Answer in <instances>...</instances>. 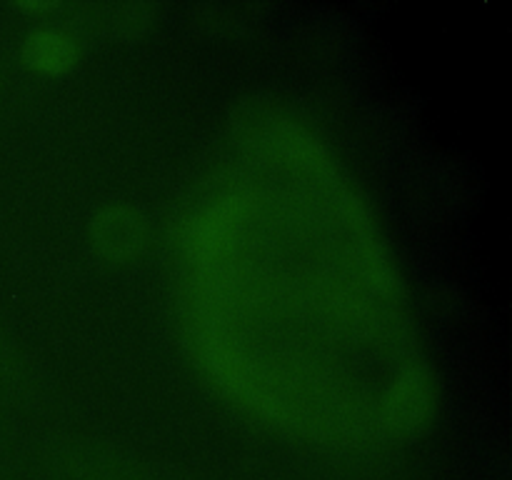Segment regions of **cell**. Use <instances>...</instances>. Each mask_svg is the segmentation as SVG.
I'll return each mask as SVG.
<instances>
[{
	"instance_id": "obj_1",
	"label": "cell",
	"mask_w": 512,
	"mask_h": 480,
	"mask_svg": "<svg viewBox=\"0 0 512 480\" xmlns=\"http://www.w3.org/2000/svg\"><path fill=\"white\" fill-rule=\"evenodd\" d=\"M250 208H253V203H250L248 195H225L218 203L185 220L183 228H180V243L188 250V255L198 260L218 258L228 248L230 238L240 228V223L248 218Z\"/></svg>"
},
{
	"instance_id": "obj_2",
	"label": "cell",
	"mask_w": 512,
	"mask_h": 480,
	"mask_svg": "<svg viewBox=\"0 0 512 480\" xmlns=\"http://www.w3.org/2000/svg\"><path fill=\"white\" fill-rule=\"evenodd\" d=\"M435 410V380L428 368L413 365L390 385L383 400L385 428L395 435H415L430 423Z\"/></svg>"
},
{
	"instance_id": "obj_3",
	"label": "cell",
	"mask_w": 512,
	"mask_h": 480,
	"mask_svg": "<svg viewBox=\"0 0 512 480\" xmlns=\"http://www.w3.org/2000/svg\"><path fill=\"white\" fill-rule=\"evenodd\" d=\"M93 243L108 260H130L148 243V223L133 205L115 203L93 218Z\"/></svg>"
},
{
	"instance_id": "obj_4",
	"label": "cell",
	"mask_w": 512,
	"mask_h": 480,
	"mask_svg": "<svg viewBox=\"0 0 512 480\" xmlns=\"http://www.w3.org/2000/svg\"><path fill=\"white\" fill-rule=\"evenodd\" d=\"M20 53H23L25 63L43 73H63L78 58L73 38L55 28H38L25 35Z\"/></svg>"
},
{
	"instance_id": "obj_5",
	"label": "cell",
	"mask_w": 512,
	"mask_h": 480,
	"mask_svg": "<svg viewBox=\"0 0 512 480\" xmlns=\"http://www.w3.org/2000/svg\"><path fill=\"white\" fill-rule=\"evenodd\" d=\"M70 470L80 480H140L135 470H130L128 465L110 458H98V455H93V458L90 455L75 458V463H70Z\"/></svg>"
},
{
	"instance_id": "obj_6",
	"label": "cell",
	"mask_w": 512,
	"mask_h": 480,
	"mask_svg": "<svg viewBox=\"0 0 512 480\" xmlns=\"http://www.w3.org/2000/svg\"><path fill=\"white\" fill-rule=\"evenodd\" d=\"M18 8H23V10H50V8H55V3H53V0H20Z\"/></svg>"
}]
</instances>
